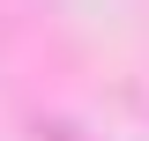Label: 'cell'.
<instances>
[{"label":"cell","instance_id":"cell-1","mask_svg":"<svg viewBox=\"0 0 149 141\" xmlns=\"http://www.w3.org/2000/svg\"><path fill=\"white\" fill-rule=\"evenodd\" d=\"M45 141H74V134H67V126H45Z\"/></svg>","mask_w":149,"mask_h":141}]
</instances>
